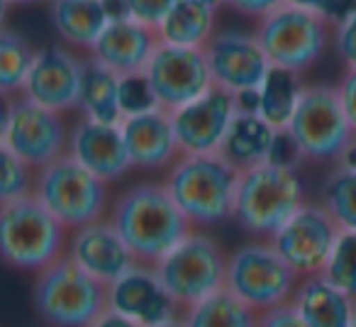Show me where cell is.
Returning <instances> with one entry per match:
<instances>
[{"instance_id": "obj_43", "label": "cell", "mask_w": 356, "mask_h": 327, "mask_svg": "<svg viewBox=\"0 0 356 327\" xmlns=\"http://www.w3.org/2000/svg\"><path fill=\"white\" fill-rule=\"evenodd\" d=\"M10 105H13V98L0 93V142L6 137L8 122H10Z\"/></svg>"}, {"instance_id": "obj_5", "label": "cell", "mask_w": 356, "mask_h": 327, "mask_svg": "<svg viewBox=\"0 0 356 327\" xmlns=\"http://www.w3.org/2000/svg\"><path fill=\"white\" fill-rule=\"evenodd\" d=\"M32 301L44 325L88 327L108 310V286L64 254L37 273Z\"/></svg>"}, {"instance_id": "obj_1", "label": "cell", "mask_w": 356, "mask_h": 327, "mask_svg": "<svg viewBox=\"0 0 356 327\" xmlns=\"http://www.w3.org/2000/svg\"><path fill=\"white\" fill-rule=\"evenodd\" d=\"M110 223L142 264H156L191 232V223L163 181H139L115 198Z\"/></svg>"}, {"instance_id": "obj_3", "label": "cell", "mask_w": 356, "mask_h": 327, "mask_svg": "<svg viewBox=\"0 0 356 327\" xmlns=\"http://www.w3.org/2000/svg\"><path fill=\"white\" fill-rule=\"evenodd\" d=\"M69 230L32 193L0 205V262L40 273L66 254Z\"/></svg>"}, {"instance_id": "obj_37", "label": "cell", "mask_w": 356, "mask_h": 327, "mask_svg": "<svg viewBox=\"0 0 356 327\" xmlns=\"http://www.w3.org/2000/svg\"><path fill=\"white\" fill-rule=\"evenodd\" d=\"M286 6L302 8V10H312L317 15L327 17L332 25L344 20L351 10L356 8V0H283Z\"/></svg>"}, {"instance_id": "obj_13", "label": "cell", "mask_w": 356, "mask_h": 327, "mask_svg": "<svg viewBox=\"0 0 356 327\" xmlns=\"http://www.w3.org/2000/svg\"><path fill=\"white\" fill-rule=\"evenodd\" d=\"M3 142L30 166L32 171L44 169L47 164L56 161L69 147V127L64 115L51 113L42 105L15 95L10 105V122H8Z\"/></svg>"}, {"instance_id": "obj_48", "label": "cell", "mask_w": 356, "mask_h": 327, "mask_svg": "<svg viewBox=\"0 0 356 327\" xmlns=\"http://www.w3.org/2000/svg\"><path fill=\"white\" fill-rule=\"evenodd\" d=\"M154 327H184V322H181V317H173V320L161 322V325H154Z\"/></svg>"}, {"instance_id": "obj_11", "label": "cell", "mask_w": 356, "mask_h": 327, "mask_svg": "<svg viewBox=\"0 0 356 327\" xmlns=\"http://www.w3.org/2000/svg\"><path fill=\"white\" fill-rule=\"evenodd\" d=\"M339 228L320 200H305L268 242L273 244L283 262L298 273V278L322 273Z\"/></svg>"}, {"instance_id": "obj_40", "label": "cell", "mask_w": 356, "mask_h": 327, "mask_svg": "<svg viewBox=\"0 0 356 327\" xmlns=\"http://www.w3.org/2000/svg\"><path fill=\"white\" fill-rule=\"evenodd\" d=\"M283 0H225V6L232 8L234 13L252 20H261L264 15H268L271 10H276Z\"/></svg>"}, {"instance_id": "obj_45", "label": "cell", "mask_w": 356, "mask_h": 327, "mask_svg": "<svg viewBox=\"0 0 356 327\" xmlns=\"http://www.w3.org/2000/svg\"><path fill=\"white\" fill-rule=\"evenodd\" d=\"M184 3H195V6L213 8V10H220V8L225 6V0H184Z\"/></svg>"}, {"instance_id": "obj_20", "label": "cell", "mask_w": 356, "mask_h": 327, "mask_svg": "<svg viewBox=\"0 0 356 327\" xmlns=\"http://www.w3.org/2000/svg\"><path fill=\"white\" fill-rule=\"evenodd\" d=\"M120 132L132 169L168 171L171 164L181 157L171 115L161 108L124 118L120 122Z\"/></svg>"}, {"instance_id": "obj_46", "label": "cell", "mask_w": 356, "mask_h": 327, "mask_svg": "<svg viewBox=\"0 0 356 327\" xmlns=\"http://www.w3.org/2000/svg\"><path fill=\"white\" fill-rule=\"evenodd\" d=\"M8 10H10V3H8V0H0V30H6Z\"/></svg>"}, {"instance_id": "obj_8", "label": "cell", "mask_w": 356, "mask_h": 327, "mask_svg": "<svg viewBox=\"0 0 356 327\" xmlns=\"http://www.w3.org/2000/svg\"><path fill=\"white\" fill-rule=\"evenodd\" d=\"M159 278L181 308L193 305L225 288L227 254L203 230H191L173 249H168L156 264Z\"/></svg>"}, {"instance_id": "obj_35", "label": "cell", "mask_w": 356, "mask_h": 327, "mask_svg": "<svg viewBox=\"0 0 356 327\" xmlns=\"http://www.w3.org/2000/svg\"><path fill=\"white\" fill-rule=\"evenodd\" d=\"M332 45L344 69H356V8L334 25Z\"/></svg>"}, {"instance_id": "obj_6", "label": "cell", "mask_w": 356, "mask_h": 327, "mask_svg": "<svg viewBox=\"0 0 356 327\" xmlns=\"http://www.w3.org/2000/svg\"><path fill=\"white\" fill-rule=\"evenodd\" d=\"M32 196L69 232L105 218L110 205L108 184L83 169L69 154L35 171Z\"/></svg>"}, {"instance_id": "obj_39", "label": "cell", "mask_w": 356, "mask_h": 327, "mask_svg": "<svg viewBox=\"0 0 356 327\" xmlns=\"http://www.w3.org/2000/svg\"><path fill=\"white\" fill-rule=\"evenodd\" d=\"M337 95H339L341 110H344L356 137V69H344L339 83H337Z\"/></svg>"}, {"instance_id": "obj_38", "label": "cell", "mask_w": 356, "mask_h": 327, "mask_svg": "<svg viewBox=\"0 0 356 327\" xmlns=\"http://www.w3.org/2000/svg\"><path fill=\"white\" fill-rule=\"evenodd\" d=\"M257 327H307L291 301L266 308L257 315Z\"/></svg>"}, {"instance_id": "obj_25", "label": "cell", "mask_w": 356, "mask_h": 327, "mask_svg": "<svg viewBox=\"0 0 356 327\" xmlns=\"http://www.w3.org/2000/svg\"><path fill=\"white\" fill-rule=\"evenodd\" d=\"M120 76L103 66L98 59L86 54L81 59V90H79V110L83 118L105 125H120Z\"/></svg>"}, {"instance_id": "obj_17", "label": "cell", "mask_w": 356, "mask_h": 327, "mask_svg": "<svg viewBox=\"0 0 356 327\" xmlns=\"http://www.w3.org/2000/svg\"><path fill=\"white\" fill-rule=\"evenodd\" d=\"M168 115L181 154H215L237 115V108L232 95L213 86L198 100Z\"/></svg>"}, {"instance_id": "obj_12", "label": "cell", "mask_w": 356, "mask_h": 327, "mask_svg": "<svg viewBox=\"0 0 356 327\" xmlns=\"http://www.w3.org/2000/svg\"><path fill=\"white\" fill-rule=\"evenodd\" d=\"M144 74L152 83L159 108L166 113L193 103L213 88L203 49H191V47H173L161 42L149 59Z\"/></svg>"}, {"instance_id": "obj_49", "label": "cell", "mask_w": 356, "mask_h": 327, "mask_svg": "<svg viewBox=\"0 0 356 327\" xmlns=\"http://www.w3.org/2000/svg\"><path fill=\"white\" fill-rule=\"evenodd\" d=\"M351 327H356V322H354V325H351Z\"/></svg>"}, {"instance_id": "obj_23", "label": "cell", "mask_w": 356, "mask_h": 327, "mask_svg": "<svg viewBox=\"0 0 356 327\" xmlns=\"http://www.w3.org/2000/svg\"><path fill=\"white\" fill-rule=\"evenodd\" d=\"M49 17L59 40L86 54L110 22L103 0H49Z\"/></svg>"}, {"instance_id": "obj_42", "label": "cell", "mask_w": 356, "mask_h": 327, "mask_svg": "<svg viewBox=\"0 0 356 327\" xmlns=\"http://www.w3.org/2000/svg\"><path fill=\"white\" fill-rule=\"evenodd\" d=\"M88 327H139V325H134V322L124 320V317H122V315H118V312L105 310L103 315L95 317V320L90 322Z\"/></svg>"}, {"instance_id": "obj_16", "label": "cell", "mask_w": 356, "mask_h": 327, "mask_svg": "<svg viewBox=\"0 0 356 327\" xmlns=\"http://www.w3.org/2000/svg\"><path fill=\"white\" fill-rule=\"evenodd\" d=\"M81 59L64 45H47L37 49L27 74L22 95L51 113L79 110Z\"/></svg>"}, {"instance_id": "obj_18", "label": "cell", "mask_w": 356, "mask_h": 327, "mask_svg": "<svg viewBox=\"0 0 356 327\" xmlns=\"http://www.w3.org/2000/svg\"><path fill=\"white\" fill-rule=\"evenodd\" d=\"M66 257L105 286L137 264L110 218H100L79 230H71L66 239Z\"/></svg>"}, {"instance_id": "obj_22", "label": "cell", "mask_w": 356, "mask_h": 327, "mask_svg": "<svg viewBox=\"0 0 356 327\" xmlns=\"http://www.w3.org/2000/svg\"><path fill=\"white\" fill-rule=\"evenodd\" d=\"M291 303L307 327H351L356 322V301L320 273L300 278Z\"/></svg>"}, {"instance_id": "obj_32", "label": "cell", "mask_w": 356, "mask_h": 327, "mask_svg": "<svg viewBox=\"0 0 356 327\" xmlns=\"http://www.w3.org/2000/svg\"><path fill=\"white\" fill-rule=\"evenodd\" d=\"M32 184L35 171L6 142H0V205L32 193Z\"/></svg>"}, {"instance_id": "obj_15", "label": "cell", "mask_w": 356, "mask_h": 327, "mask_svg": "<svg viewBox=\"0 0 356 327\" xmlns=\"http://www.w3.org/2000/svg\"><path fill=\"white\" fill-rule=\"evenodd\" d=\"M108 310L139 327L161 325L181 315V305L166 291L156 269L142 262L108 283Z\"/></svg>"}, {"instance_id": "obj_34", "label": "cell", "mask_w": 356, "mask_h": 327, "mask_svg": "<svg viewBox=\"0 0 356 327\" xmlns=\"http://www.w3.org/2000/svg\"><path fill=\"white\" fill-rule=\"evenodd\" d=\"M266 164L281 166V169H293V171H298L302 164H305L300 147L296 144V139L291 137V132H288V129H276Z\"/></svg>"}, {"instance_id": "obj_2", "label": "cell", "mask_w": 356, "mask_h": 327, "mask_svg": "<svg viewBox=\"0 0 356 327\" xmlns=\"http://www.w3.org/2000/svg\"><path fill=\"white\" fill-rule=\"evenodd\" d=\"M239 171L218 152L181 154L166 171L163 186L193 230L232 220Z\"/></svg>"}, {"instance_id": "obj_33", "label": "cell", "mask_w": 356, "mask_h": 327, "mask_svg": "<svg viewBox=\"0 0 356 327\" xmlns=\"http://www.w3.org/2000/svg\"><path fill=\"white\" fill-rule=\"evenodd\" d=\"M118 100H120V113H122V120L129 118V115H142V113H149V110L159 108L156 95H154L147 74L120 76Z\"/></svg>"}, {"instance_id": "obj_47", "label": "cell", "mask_w": 356, "mask_h": 327, "mask_svg": "<svg viewBox=\"0 0 356 327\" xmlns=\"http://www.w3.org/2000/svg\"><path fill=\"white\" fill-rule=\"evenodd\" d=\"M10 6H35V3H49V0H8Z\"/></svg>"}, {"instance_id": "obj_30", "label": "cell", "mask_w": 356, "mask_h": 327, "mask_svg": "<svg viewBox=\"0 0 356 327\" xmlns=\"http://www.w3.org/2000/svg\"><path fill=\"white\" fill-rule=\"evenodd\" d=\"M320 203L332 215L337 228L356 232V169L334 164L332 174L322 184Z\"/></svg>"}, {"instance_id": "obj_26", "label": "cell", "mask_w": 356, "mask_h": 327, "mask_svg": "<svg viewBox=\"0 0 356 327\" xmlns=\"http://www.w3.org/2000/svg\"><path fill=\"white\" fill-rule=\"evenodd\" d=\"M215 17H218V10L213 8L176 0L156 30L163 45L203 49L215 35Z\"/></svg>"}, {"instance_id": "obj_36", "label": "cell", "mask_w": 356, "mask_h": 327, "mask_svg": "<svg viewBox=\"0 0 356 327\" xmlns=\"http://www.w3.org/2000/svg\"><path fill=\"white\" fill-rule=\"evenodd\" d=\"M176 0H124L127 17L149 27H159Z\"/></svg>"}, {"instance_id": "obj_44", "label": "cell", "mask_w": 356, "mask_h": 327, "mask_svg": "<svg viewBox=\"0 0 356 327\" xmlns=\"http://www.w3.org/2000/svg\"><path fill=\"white\" fill-rule=\"evenodd\" d=\"M339 164L341 166H349V169H356V137L351 139V144L346 147V152H344V157L339 159Z\"/></svg>"}, {"instance_id": "obj_14", "label": "cell", "mask_w": 356, "mask_h": 327, "mask_svg": "<svg viewBox=\"0 0 356 327\" xmlns=\"http://www.w3.org/2000/svg\"><path fill=\"white\" fill-rule=\"evenodd\" d=\"M203 54L213 86L229 95L259 88L266 71L271 69L254 32L215 30L210 42L203 47Z\"/></svg>"}, {"instance_id": "obj_4", "label": "cell", "mask_w": 356, "mask_h": 327, "mask_svg": "<svg viewBox=\"0 0 356 327\" xmlns=\"http://www.w3.org/2000/svg\"><path fill=\"white\" fill-rule=\"evenodd\" d=\"M302 203L305 184L298 171L259 164L239 171L232 220L254 239H271Z\"/></svg>"}, {"instance_id": "obj_29", "label": "cell", "mask_w": 356, "mask_h": 327, "mask_svg": "<svg viewBox=\"0 0 356 327\" xmlns=\"http://www.w3.org/2000/svg\"><path fill=\"white\" fill-rule=\"evenodd\" d=\"M35 54L37 49L25 35L8 27L0 30V93L8 98L22 95Z\"/></svg>"}, {"instance_id": "obj_21", "label": "cell", "mask_w": 356, "mask_h": 327, "mask_svg": "<svg viewBox=\"0 0 356 327\" xmlns=\"http://www.w3.org/2000/svg\"><path fill=\"white\" fill-rule=\"evenodd\" d=\"M159 45H161V37L156 27L142 25L132 17H122V20L108 22L88 54L118 76H129L144 74Z\"/></svg>"}, {"instance_id": "obj_31", "label": "cell", "mask_w": 356, "mask_h": 327, "mask_svg": "<svg viewBox=\"0 0 356 327\" xmlns=\"http://www.w3.org/2000/svg\"><path fill=\"white\" fill-rule=\"evenodd\" d=\"M320 276L356 301V232L339 230Z\"/></svg>"}, {"instance_id": "obj_19", "label": "cell", "mask_w": 356, "mask_h": 327, "mask_svg": "<svg viewBox=\"0 0 356 327\" xmlns=\"http://www.w3.org/2000/svg\"><path fill=\"white\" fill-rule=\"evenodd\" d=\"M66 154L74 157L83 169H88L90 174L98 176L105 184L120 181L132 169L120 125H105L88 118H81L69 129Z\"/></svg>"}, {"instance_id": "obj_28", "label": "cell", "mask_w": 356, "mask_h": 327, "mask_svg": "<svg viewBox=\"0 0 356 327\" xmlns=\"http://www.w3.org/2000/svg\"><path fill=\"white\" fill-rule=\"evenodd\" d=\"M300 74L271 66L259 83V118H264L273 129H286L302 93Z\"/></svg>"}, {"instance_id": "obj_41", "label": "cell", "mask_w": 356, "mask_h": 327, "mask_svg": "<svg viewBox=\"0 0 356 327\" xmlns=\"http://www.w3.org/2000/svg\"><path fill=\"white\" fill-rule=\"evenodd\" d=\"M234 98V108L242 115H259V88H249V90H239L232 95Z\"/></svg>"}, {"instance_id": "obj_7", "label": "cell", "mask_w": 356, "mask_h": 327, "mask_svg": "<svg viewBox=\"0 0 356 327\" xmlns=\"http://www.w3.org/2000/svg\"><path fill=\"white\" fill-rule=\"evenodd\" d=\"M332 32L334 25L327 17L281 3L276 10L257 20L254 35L268 64L302 76L322 59L332 45Z\"/></svg>"}, {"instance_id": "obj_24", "label": "cell", "mask_w": 356, "mask_h": 327, "mask_svg": "<svg viewBox=\"0 0 356 327\" xmlns=\"http://www.w3.org/2000/svg\"><path fill=\"white\" fill-rule=\"evenodd\" d=\"M273 134H276V129L264 118L237 113L225 132L218 154L237 171L254 169L259 164H266Z\"/></svg>"}, {"instance_id": "obj_9", "label": "cell", "mask_w": 356, "mask_h": 327, "mask_svg": "<svg viewBox=\"0 0 356 327\" xmlns=\"http://www.w3.org/2000/svg\"><path fill=\"white\" fill-rule=\"evenodd\" d=\"M286 129L300 147L302 159L315 164H339L354 139V129L337 95V86L327 83L302 88Z\"/></svg>"}, {"instance_id": "obj_10", "label": "cell", "mask_w": 356, "mask_h": 327, "mask_svg": "<svg viewBox=\"0 0 356 327\" xmlns=\"http://www.w3.org/2000/svg\"><path fill=\"white\" fill-rule=\"evenodd\" d=\"M298 281L268 239H252L227 254L225 288L257 312L291 301Z\"/></svg>"}, {"instance_id": "obj_27", "label": "cell", "mask_w": 356, "mask_h": 327, "mask_svg": "<svg viewBox=\"0 0 356 327\" xmlns=\"http://www.w3.org/2000/svg\"><path fill=\"white\" fill-rule=\"evenodd\" d=\"M257 310L239 301L227 288H220L213 296L181 308L184 327H257Z\"/></svg>"}]
</instances>
